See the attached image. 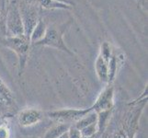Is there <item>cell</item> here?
Listing matches in <instances>:
<instances>
[{"mask_svg": "<svg viewBox=\"0 0 148 138\" xmlns=\"http://www.w3.org/2000/svg\"><path fill=\"white\" fill-rule=\"evenodd\" d=\"M20 16L22 19L23 29H24V36L28 40L30 38L34 27L39 21V13L36 5H29L24 3L23 1L20 2L18 6Z\"/></svg>", "mask_w": 148, "mask_h": 138, "instance_id": "obj_5", "label": "cell"}, {"mask_svg": "<svg viewBox=\"0 0 148 138\" xmlns=\"http://www.w3.org/2000/svg\"><path fill=\"white\" fill-rule=\"evenodd\" d=\"M6 30L8 36L24 35L22 19L17 3H10L6 15Z\"/></svg>", "mask_w": 148, "mask_h": 138, "instance_id": "obj_4", "label": "cell"}, {"mask_svg": "<svg viewBox=\"0 0 148 138\" xmlns=\"http://www.w3.org/2000/svg\"><path fill=\"white\" fill-rule=\"evenodd\" d=\"M10 1H11V3H17L18 0H10Z\"/></svg>", "mask_w": 148, "mask_h": 138, "instance_id": "obj_20", "label": "cell"}, {"mask_svg": "<svg viewBox=\"0 0 148 138\" xmlns=\"http://www.w3.org/2000/svg\"><path fill=\"white\" fill-rule=\"evenodd\" d=\"M14 102L12 92L0 78V106H10Z\"/></svg>", "mask_w": 148, "mask_h": 138, "instance_id": "obj_9", "label": "cell"}, {"mask_svg": "<svg viewBox=\"0 0 148 138\" xmlns=\"http://www.w3.org/2000/svg\"><path fill=\"white\" fill-rule=\"evenodd\" d=\"M120 65V58L116 54L112 53V55L109 62V78H108V84H111L112 81L115 79L117 71L119 69Z\"/></svg>", "mask_w": 148, "mask_h": 138, "instance_id": "obj_13", "label": "cell"}, {"mask_svg": "<svg viewBox=\"0 0 148 138\" xmlns=\"http://www.w3.org/2000/svg\"><path fill=\"white\" fill-rule=\"evenodd\" d=\"M3 124H4V122H3V121H2L1 119H0V126H1V125H2Z\"/></svg>", "mask_w": 148, "mask_h": 138, "instance_id": "obj_22", "label": "cell"}, {"mask_svg": "<svg viewBox=\"0 0 148 138\" xmlns=\"http://www.w3.org/2000/svg\"><path fill=\"white\" fill-rule=\"evenodd\" d=\"M0 138H10V130L6 122L0 126Z\"/></svg>", "mask_w": 148, "mask_h": 138, "instance_id": "obj_16", "label": "cell"}, {"mask_svg": "<svg viewBox=\"0 0 148 138\" xmlns=\"http://www.w3.org/2000/svg\"><path fill=\"white\" fill-rule=\"evenodd\" d=\"M55 1H58V2H61V3H64V4H67V5H72V3L69 2L68 0H55Z\"/></svg>", "mask_w": 148, "mask_h": 138, "instance_id": "obj_18", "label": "cell"}, {"mask_svg": "<svg viewBox=\"0 0 148 138\" xmlns=\"http://www.w3.org/2000/svg\"><path fill=\"white\" fill-rule=\"evenodd\" d=\"M39 5H40L42 8H47V9H53V8H58V9H69L71 8L70 5L64 4L55 0H39Z\"/></svg>", "mask_w": 148, "mask_h": 138, "instance_id": "obj_14", "label": "cell"}, {"mask_svg": "<svg viewBox=\"0 0 148 138\" xmlns=\"http://www.w3.org/2000/svg\"><path fill=\"white\" fill-rule=\"evenodd\" d=\"M68 132V131H67ZM66 132V133H64V134H63L62 135H60L58 138H68V133Z\"/></svg>", "mask_w": 148, "mask_h": 138, "instance_id": "obj_19", "label": "cell"}, {"mask_svg": "<svg viewBox=\"0 0 148 138\" xmlns=\"http://www.w3.org/2000/svg\"><path fill=\"white\" fill-rule=\"evenodd\" d=\"M2 19H3V17H2V13H1V11H0V21L2 20Z\"/></svg>", "mask_w": 148, "mask_h": 138, "instance_id": "obj_21", "label": "cell"}, {"mask_svg": "<svg viewBox=\"0 0 148 138\" xmlns=\"http://www.w3.org/2000/svg\"><path fill=\"white\" fill-rule=\"evenodd\" d=\"M95 122H98V114H97L96 111H91L86 115H85L83 118H81L79 121L75 122L73 125L80 131L86 126L95 124Z\"/></svg>", "mask_w": 148, "mask_h": 138, "instance_id": "obj_11", "label": "cell"}, {"mask_svg": "<svg viewBox=\"0 0 148 138\" xmlns=\"http://www.w3.org/2000/svg\"><path fill=\"white\" fill-rule=\"evenodd\" d=\"M24 3L29 4V5H37L39 4V0H22Z\"/></svg>", "mask_w": 148, "mask_h": 138, "instance_id": "obj_17", "label": "cell"}, {"mask_svg": "<svg viewBox=\"0 0 148 138\" xmlns=\"http://www.w3.org/2000/svg\"><path fill=\"white\" fill-rule=\"evenodd\" d=\"M110 58L103 57L101 54H98L95 61V71L100 82L108 84L109 78V62Z\"/></svg>", "mask_w": 148, "mask_h": 138, "instance_id": "obj_8", "label": "cell"}, {"mask_svg": "<svg viewBox=\"0 0 148 138\" xmlns=\"http://www.w3.org/2000/svg\"><path fill=\"white\" fill-rule=\"evenodd\" d=\"M70 23L71 21H68L67 23L63 24L59 28H48L46 30V33H45L44 37L36 43H34L33 45L48 46V47L61 50L70 55H73V53L69 50V48L65 45V43L64 42V33L70 25Z\"/></svg>", "mask_w": 148, "mask_h": 138, "instance_id": "obj_2", "label": "cell"}, {"mask_svg": "<svg viewBox=\"0 0 148 138\" xmlns=\"http://www.w3.org/2000/svg\"><path fill=\"white\" fill-rule=\"evenodd\" d=\"M68 138H82L80 131L72 124L68 129Z\"/></svg>", "mask_w": 148, "mask_h": 138, "instance_id": "obj_15", "label": "cell"}, {"mask_svg": "<svg viewBox=\"0 0 148 138\" xmlns=\"http://www.w3.org/2000/svg\"><path fill=\"white\" fill-rule=\"evenodd\" d=\"M2 43L17 54L18 59V71L19 75H21L28 60L30 45L29 40H28L24 35H21V36H7L2 40Z\"/></svg>", "mask_w": 148, "mask_h": 138, "instance_id": "obj_1", "label": "cell"}, {"mask_svg": "<svg viewBox=\"0 0 148 138\" xmlns=\"http://www.w3.org/2000/svg\"><path fill=\"white\" fill-rule=\"evenodd\" d=\"M91 111H92L91 107L88 109H61L49 111L47 115L50 119L60 122V124H67L72 125Z\"/></svg>", "mask_w": 148, "mask_h": 138, "instance_id": "obj_3", "label": "cell"}, {"mask_svg": "<svg viewBox=\"0 0 148 138\" xmlns=\"http://www.w3.org/2000/svg\"><path fill=\"white\" fill-rule=\"evenodd\" d=\"M70 126L71 125L67 124H60V122H58L56 125L51 127L46 132V134L44 135L43 138H58L60 135H62L63 134L67 132Z\"/></svg>", "mask_w": 148, "mask_h": 138, "instance_id": "obj_12", "label": "cell"}, {"mask_svg": "<svg viewBox=\"0 0 148 138\" xmlns=\"http://www.w3.org/2000/svg\"><path fill=\"white\" fill-rule=\"evenodd\" d=\"M42 111L36 108H28L21 111L18 115V121L20 126L29 127L37 124L42 120Z\"/></svg>", "mask_w": 148, "mask_h": 138, "instance_id": "obj_7", "label": "cell"}, {"mask_svg": "<svg viewBox=\"0 0 148 138\" xmlns=\"http://www.w3.org/2000/svg\"><path fill=\"white\" fill-rule=\"evenodd\" d=\"M46 30H47V27L45 22L42 19H39L38 23L36 24V26L34 27L32 34H30V38H29L30 43L34 44L42 40L44 37L45 33H46Z\"/></svg>", "mask_w": 148, "mask_h": 138, "instance_id": "obj_10", "label": "cell"}, {"mask_svg": "<svg viewBox=\"0 0 148 138\" xmlns=\"http://www.w3.org/2000/svg\"><path fill=\"white\" fill-rule=\"evenodd\" d=\"M114 106V88L111 84L108 86L100 92V94L97 98L95 103L91 106L92 111H96L97 113L101 111H112Z\"/></svg>", "mask_w": 148, "mask_h": 138, "instance_id": "obj_6", "label": "cell"}]
</instances>
